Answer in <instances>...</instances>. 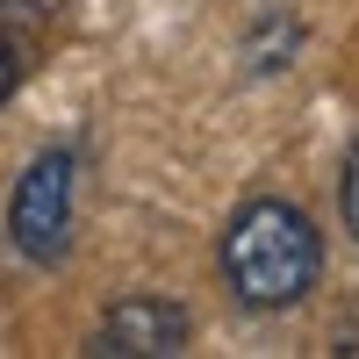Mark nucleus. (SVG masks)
<instances>
[{
	"label": "nucleus",
	"mask_w": 359,
	"mask_h": 359,
	"mask_svg": "<svg viewBox=\"0 0 359 359\" xmlns=\"http://www.w3.org/2000/svg\"><path fill=\"white\" fill-rule=\"evenodd\" d=\"M8 252L36 273H57L72 259V237H79V151L72 144H50L15 172V194H8Z\"/></svg>",
	"instance_id": "2"
},
{
	"label": "nucleus",
	"mask_w": 359,
	"mask_h": 359,
	"mask_svg": "<svg viewBox=\"0 0 359 359\" xmlns=\"http://www.w3.org/2000/svg\"><path fill=\"white\" fill-rule=\"evenodd\" d=\"M194 345V309L172 302V294H123L108 302L86 352L94 359H172Z\"/></svg>",
	"instance_id": "3"
},
{
	"label": "nucleus",
	"mask_w": 359,
	"mask_h": 359,
	"mask_svg": "<svg viewBox=\"0 0 359 359\" xmlns=\"http://www.w3.org/2000/svg\"><path fill=\"white\" fill-rule=\"evenodd\" d=\"M338 230L359 245V137H352V151H345V172H338Z\"/></svg>",
	"instance_id": "5"
},
{
	"label": "nucleus",
	"mask_w": 359,
	"mask_h": 359,
	"mask_svg": "<svg viewBox=\"0 0 359 359\" xmlns=\"http://www.w3.org/2000/svg\"><path fill=\"white\" fill-rule=\"evenodd\" d=\"M302 15H280V8H266L252 29H245V43H237V57H245V79H273L294 65V50H302Z\"/></svg>",
	"instance_id": "4"
},
{
	"label": "nucleus",
	"mask_w": 359,
	"mask_h": 359,
	"mask_svg": "<svg viewBox=\"0 0 359 359\" xmlns=\"http://www.w3.org/2000/svg\"><path fill=\"white\" fill-rule=\"evenodd\" d=\"M22 72H29V57H22V43H8V36H0V108H8V101L22 94Z\"/></svg>",
	"instance_id": "6"
},
{
	"label": "nucleus",
	"mask_w": 359,
	"mask_h": 359,
	"mask_svg": "<svg viewBox=\"0 0 359 359\" xmlns=\"http://www.w3.org/2000/svg\"><path fill=\"white\" fill-rule=\"evenodd\" d=\"M216 273L230 287V302L252 316L302 309L323 280V230L309 208H294L280 194H252L230 208V223L216 237Z\"/></svg>",
	"instance_id": "1"
}]
</instances>
